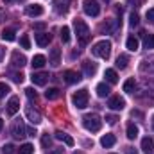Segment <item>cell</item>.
<instances>
[{"label": "cell", "mask_w": 154, "mask_h": 154, "mask_svg": "<svg viewBox=\"0 0 154 154\" xmlns=\"http://www.w3.org/2000/svg\"><path fill=\"white\" fill-rule=\"evenodd\" d=\"M25 113H27V118H29V120H31V122H32L34 125H36V124H39V122H41V115H39L38 111H36V109H32L31 106H29V108L25 109Z\"/></svg>", "instance_id": "16"}, {"label": "cell", "mask_w": 154, "mask_h": 154, "mask_svg": "<svg viewBox=\"0 0 154 154\" xmlns=\"http://www.w3.org/2000/svg\"><path fill=\"white\" fill-rule=\"evenodd\" d=\"M41 145H43L45 149H48V147L52 145V138H50L48 134H45V136H41Z\"/></svg>", "instance_id": "38"}, {"label": "cell", "mask_w": 154, "mask_h": 154, "mask_svg": "<svg viewBox=\"0 0 154 154\" xmlns=\"http://www.w3.org/2000/svg\"><path fill=\"white\" fill-rule=\"evenodd\" d=\"M82 79V75L79 74V72H74V70H66L65 72V82L66 84H75Z\"/></svg>", "instance_id": "11"}, {"label": "cell", "mask_w": 154, "mask_h": 154, "mask_svg": "<svg viewBox=\"0 0 154 154\" xmlns=\"http://www.w3.org/2000/svg\"><path fill=\"white\" fill-rule=\"evenodd\" d=\"M25 13H27L29 16H41V14H43V7H41L39 4H31V5L25 7Z\"/></svg>", "instance_id": "13"}, {"label": "cell", "mask_w": 154, "mask_h": 154, "mask_svg": "<svg viewBox=\"0 0 154 154\" xmlns=\"http://www.w3.org/2000/svg\"><path fill=\"white\" fill-rule=\"evenodd\" d=\"M61 63V50L59 48H52L50 50V65L52 66H59Z\"/></svg>", "instance_id": "17"}, {"label": "cell", "mask_w": 154, "mask_h": 154, "mask_svg": "<svg viewBox=\"0 0 154 154\" xmlns=\"http://www.w3.org/2000/svg\"><path fill=\"white\" fill-rule=\"evenodd\" d=\"M59 32H61V41H63V43H68V41H70V29H68L66 25H63Z\"/></svg>", "instance_id": "31"}, {"label": "cell", "mask_w": 154, "mask_h": 154, "mask_svg": "<svg viewBox=\"0 0 154 154\" xmlns=\"http://www.w3.org/2000/svg\"><path fill=\"white\" fill-rule=\"evenodd\" d=\"M116 27H118V22L116 20H108V22H104L100 25V32H104V34L113 32V31H116Z\"/></svg>", "instance_id": "12"}, {"label": "cell", "mask_w": 154, "mask_h": 154, "mask_svg": "<svg viewBox=\"0 0 154 154\" xmlns=\"http://www.w3.org/2000/svg\"><path fill=\"white\" fill-rule=\"evenodd\" d=\"M147 22H151V23H154V7H151L149 11H147Z\"/></svg>", "instance_id": "43"}, {"label": "cell", "mask_w": 154, "mask_h": 154, "mask_svg": "<svg viewBox=\"0 0 154 154\" xmlns=\"http://www.w3.org/2000/svg\"><path fill=\"white\" fill-rule=\"evenodd\" d=\"M127 63H129V57L125 56V54H120L118 57H116V68H120V70H124V68H127Z\"/></svg>", "instance_id": "26"}, {"label": "cell", "mask_w": 154, "mask_h": 154, "mask_svg": "<svg viewBox=\"0 0 154 154\" xmlns=\"http://www.w3.org/2000/svg\"><path fill=\"white\" fill-rule=\"evenodd\" d=\"M27 134H29V136H34V134H36V129H34V127H29V129H27Z\"/></svg>", "instance_id": "46"}, {"label": "cell", "mask_w": 154, "mask_h": 154, "mask_svg": "<svg viewBox=\"0 0 154 154\" xmlns=\"http://www.w3.org/2000/svg\"><path fill=\"white\" fill-rule=\"evenodd\" d=\"M102 2H106V4H108V2H109V0H102Z\"/></svg>", "instance_id": "51"}, {"label": "cell", "mask_w": 154, "mask_h": 154, "mask_svg": "<svg viewBox=\"0 0 154 154\" xmlns=\"http://www.w3.org/2000/svg\"><path fill=\"white\" fill-rule=\"evenodd\" d=\"M45 63H47V59H45V56H34L32 57V61H31V65H32V68H41V66H45Z\"/></svg>", "instance_id": "25"}, {"label": "cell", "mask_w": 154, "mask_h": 154, "mask_svg": "<svg viewBox=\"0 0 154 154\" xmlns=\"http://www.w3.org/2000/svg\"><path fill=\"white\" fill-rule=\"evenodd\" d=\"M2 127H4V120L0 118V131H2Z\"/></svg>", "instance_id": "49"}, {"label": "cell", "mask_w": 154, "mask_h": 154, "mask_svg": "<svg viewBox=\"0 0 154 154\" xmlns=\"http://www.w3.org/2000/svg\"><path fill=\"white\" fill-rule=\"evenodd\" d=\"M32 152H34V147L31 143H23L20 147V151H18V154H32Z\"/></svg>", "instance_id": "33"}, {"label": "cell", "mask_w": 154, "mask_h": 154, "mask_svg": "<svg viewBox=\"0 0 154 154\" xmlns=\"http://www.w3.org/2000/svg\"><path fill=\"white\" fill-rule=\"evenodd\" d=\"M34 29H36V31H43V29H45V23H43V22H38V23H34Z\"/></svg>", "instance_id": "44"}, {"label": "cell", "mask_w": 154, "mask_h": 154, "mask_svg": "<svg viewBox=\"0 0 154 154\" xmlns=\"http://www.w3.org/2000/svg\"><path fill=\"white\" fill-rule=\"evenodd\" d=\"M50 39H52V36L48 32H39V34H36V43H38L39 47H47L50 43Z\"/></svg>", "instance_id": "19"}, {"label": "cell", "mask_w": 154, "mask_h": 154, "mask_svg": "<svg viewBox=\"0 0 154 154\" xmlns=\"http://www.w3.org/2000/svg\"><path fill=\"white\" fill-rule=\"evenodd\" d=\"M11 91V88H9V84H5V82H0V99H4L7 93Z\"/></svg>", "instance_id": "34"}, {"label": "cell", "mask_w": 154, "mask_h": 154, "mask_svg": "<svg viewBox=\"0 0 154 154\" xmlns=\"http://www.w3.org/2000/svg\"><path fill=\"white\" fill-rule=\"evenodd\" d=\"M136 136H138V127H136L133 122L127 124V138H129V140H134Z\"/></svg>", "instance_id": "29"}, {"label": "cell", "mask_w": 154, "mask_h": 154, "mask_svg": "<svg viewBox=\"0 0 154 154\" xmlns=\"http://www.w3.org/2000/svg\"><path fill=\"white\" fill-rule=\"evenodd\" d=\"M82 9L88 16H99L100 13V5L95 2V0H84L82 2Z\"/></svg>", "instance_id": "6"}, {"label": "cell", "mask_w": 154, "mask_h": 154, "mask_svg": "<svg viewBox=\"0 0 154 154\" xmlns=\"http://www.w3.org/2000/svg\"><path fill=\"white\" fill-rule=\"evenodd\" d=\"M124 151H125V154H138L136 151H134V149H133V147H125Z\"/></svg>", "instance_id": "45"}, {"label": "cell", "mask_w": 154, "mask_h": 154, "mask_svg": "<svg viewBox=\"0 0 154 154\" xmlns=\"http://www.w3.org/2000/svg\"><path fill=\"white\" fill-rule=\"evenodd\" d=\"M72 102H74V106H75L77 109H84L88 106V90L82 88V90L75 91L74 97H72Z\"/></svg>", "instance_id": "4"}, {"label": "cell", "mask_w": 154, "mask_h": 154, "mask_svg": "<svg viewBox=\"0 0 154 154\" xmlns=\"http://www.w3.org/2000/svg\"><path fill=\"white\" fill-rule=\"evenodd\" d=\"M116 142V138L113 134H104L102 138H100V145L104 147V149H109V147H113Z\"/></svg>", "instance_id": "18"}, {"label": "cell", "mask_w": 154, "mask_h": 154, "mask_svg": "<svg viewBox=\"0 0 154 154\" xmlns=\"http://www.w3.org/2000/svg\"><path fill=\"white\" fill-rule=\"evenodd\" d=\"M143 47H145L147 50L154 48V34H147V36L143 38Z\"/></svg>", "instance_id": "32"}, {"label": "cell", "mask_w": 154, "mask_h": 154, "mask_svg": "<svg viewBox=\"0 0 154 154\" xmlns=\"http://www.w3.org/2000/svg\"><path fill=\"white\" fill-rule=\"evenodd\" d=\"M13 152H14V145L13 143H5L2 147V154H13Z\"/></svg>", "instance_id": "39"}, {"label": "cell", "mask_w": 154, "mask_h": 154, "mask_svg": "<svg viewBox=\"0 0 154 154\" xmlns=\"http://www.w3.org/2000/svg\"><path fill=\"white\" fill-rule=\"evenodd\" d=\"M14 34H16V32H14L13 29H4V31H2V39H4V41H14V39H16Z\"/></svg>", "instance_id": "30"}, {"label": "cell", "mask_w": 154, "mask_h": 154, "mask_svg": "<svg viewBox=\"0 0 154 154\" xmlns=\"http://www.w3.org/2000/svg\"><path fill=\"white\" fill-rule=\"evenodd\" d=\"M4 2H11V0H4Z\"/></svg>", "instance_id": "52"}, {"label": "cell", "mask_w": 154, "mask_h": 154, "mask_svg": "<svg viewBox=\"0 0 154 154\" xmlns=\"http://www.w3.org/2000/svg\"><path fill=\"white\" fill-rule=\"evenodd\" d=\"M104 77H106V81H108L109 84L118 82V74H116V70H113V68H108L106 74H104Z\"/></svg>", "instance_id": "24"}, {"label": "cell", "mask_w": 154, "mask_h": 154, "mask_svg": "<svg viewBox=\"0 0 154 154\" xmlns=\"http://www.w3.org/2000/svg\"><path fill=\"white\" fill-rule=\"evenodd\" d=\"M91 52H93V56H97V57L108 59V57L111 56V41H108V39L97 41V43L91 47Z\"/></svg>", "instance_id": "1"}, {"label": "cell", "mask_w": 154, "mask_h": 154, "mask_svg": "<svg viewBox=\"0 0 154 154\" xmlns=\"http://www.w3.org/2000/svg\"><path fill=\"white\" fill-rule=\"evenodd\" d=\"M56 138H57V140H63L68 147H74V143H75V142H74V138H72V136H68V134H65L63 131H57V133H56Z\"/></svg>", "instance_id": "23"}, {"label": "cell", "mask_w": 154, "mask_h": 154, "mask_svg": "<svg viewBox=\"0 0 154 154\" xmlns=\"http://www.w3.org/2000/svg\"><path fill=\"white\" fill-rule=\"evenodd\" d=\"M25 95H27L31 100H36V99H38V93L34 91V88H25Z\"/></svg>", "instance_id": "37"}, {"label": "cell", "mask_w": 154, "mask_h": 154, "mask_svg": "<svg viewBox=\"0 0 154 154\" xmlns=\"http://www.w3.org/2000/svg\"><path fill=\"white\" fill-rule=\"evenodd\" d=\"M11 65H13L14 68H23V66L27 65V57H25L23 54H20V52H13V56H11Z\"/></svg>", "instance_id": "8"}, {"label": "cell", "mask_w": 154, "mask_h": 154, "mask_svg": "<svg viewBox=\"0 0 154 154\" xmlns=\"http://www.w3.org/2000/svg\"><path fill=\"white\" fill-rule=\"evenodd\" d=\"M82 125H84L86 131H90V133H97V131H100V127H102V120H100V116L99 115L90 113V115L82 116Z\"/></svg>", "instance_id": "2"}, {"label": "cell", "mask_w": 154, "mask_h": 154, "mask_svg": "<svg viewBox=\"0 0 154 154\" xmlns=\"http://www.w3.org/2000/svg\"><path fill=\"white\" fill-rule=\"evenodd\" d=\"M108 108L113 109V111H122V109L125 108V100H124L120 95H115V97H111V99L108 100Z\"/></svg>", "instance_id": "7"}, {"label": "cell", "mask_w": 154, "mask_h": 154, "mask_svg": "<svg viewBox=\"0 0 154 154\" xmlns=\"http://www.w3.org/2000/svg\"><path fill=\"white\" fill-rule=\"evenodd\" d=\"M125 47H127L131 52H136V50H138V47H140V41H138L136 36H129L127 41H125Z\"/></svg>", "instance_id": "21"}, {"label": "cell", "mask_w": 154, "mask_h": 154, "mask_svg": "<svg viewBox=\"0 0 154 154\" xmlns=\"http://www.w3.org/2000/svg\"><path fill=\"white\" fill-rule=\"evenodd\" d=\"M2 57H4V48H0V61H2Z\"/></svg>", "instance_id": "48"}, {"label": "cell", "mask_w": 154, "mask_h": 154, "mask_svg": "<svg viewBox=\"0 0 154 154\" xmlns=\"http://www.w3.org/2000/svg\"><path fill=\"white\" fill-rule=\"evenodd\" d=\"M59 95H61V91H59L57 88H48V90L45 91V97H47L48 100H56V99H59Z\"/></svg>", "instance_id": "27"}, {"label": "cell", "mask_w": 154, "mask_h": 154, "mask_svg": "<svg viewBox=\"0 0 154 154\" xmlns=\"http://www.w3.org/2000/svg\"><path fill=\"white\" fill-rule=\"evenodd\" d=\"M20 45H22V48H25V50H27V48H31V39H29L27 34L20 38Z\"/></svg>", "instance_id": "36"}, {"label": "cell", "mask_w": 154, "mask_h": 154, "mask_svg": "<svg viewBox=\"0 0 154 154\" xmlns=\"http://www.w3.org/2000/svg\"><path fill=\"white\" fill-rule=\"evenodd\" d=\"M11 79H13L14 82H23V79H25V75H23L22 72H16V74H11Z\"/></svg>", "instance_id": "40"}, {"label": "cell", "mask_w": 154, "mask_h": 154, "mask_svg": "<svg viewBox=\"0 0 154 154\" xmlns=\"http://www.w3.org/2000/svg\"><path fill=\"white\" fill-rule=\"evenodd\" d=\"M152 129H154V116H152Z\"/></svg>", "instance_id": "50"}, {"label": "cell", "mask_w": 154, "mask_h": 154, "mask_svg": "<svg viewBox=\"0 0 154 154\" xmlns=\"http://www.w3.org/2000/svg\"><path fill=\"white\" fill-rule=\"evenodd\" d=\"M109 86L106 84V82H100V84H97V95L100 97V99H104V97H108L109 95Z\"/></svg>", "instance_id": "22"}, {"label": "cell", "mask_w": 154, "mask_h": 154, "mask_svg": "<svg viewBox=\"0 0 154 154\" xmlns=\"http://www.w3.org/2000/svg\"><path fill=\"white\" fill-rule=\"evenodd\" d=\"M116 120H118V116H115V115H108V116H106V122H108L109 125H115Z\"/></svg>", "instance_id": "42"}, {"label": "cell", "mask_w": 154, "mask_h": 154, "mask_svg": "<svg viewBox=\"0 0 154 154\" xmlns=\"http://www.w3.org/2000/svg\"><path fill=\"white\" fill-rule=\"evenodd\" d=\"M152 70L154 72V57H151V59H145L143 61V65H142V70Z\"/></svg>", "instance_id": "35"}, {"label": "cell", "mask_w": 154, "mask_h": 154, "mask_svg": "<svg viewBox=\"0 0 154 154\" xmlns=\"http://www.w3.org/2000/svg\"><path fill=\"white\" fill-rule=\"evenodd\" d=\"M11 134H13L16 140H22V138H25V136H27V129H25V125H23V122H22L20 118H16V120L13 122Z\"/></svg>", "instance_id": "5"}, {"label": "cell", "mask_w": 154, "mask_h": 154, "mask_svg": "<svg viewBox=\"0 0 154 154\" xmlns=\"http://www.w3.org/2000/svg\"><path fill=\"white\" fill-rule=\"evenodd\" d=\"M54 9L59 13V14H65L68 11V0H56L54 2Z\"/></svg>", "instance_id": "20"}, {"label": "cell", "mask_w": 154, "mask_h": 154, "mask_svg": "<svg viewBox=\"0 0 154 154\" xmlns=\"http://www.w3.org/2000/svg\"><path fill=\"white\" fill-rule=\"evenodd\" d=\"M74 29H75V34H77V38H79V43L81 45H86L88 39H90V27L86 25V22L75 18L74 20Z\"/></svg>", "instance_id": "3"}, {"label": "cell", "mask_w": 154, "mask_h": 154, "mask_svg": "<svg viewBox=\"0 0 154 154\" xmlns=\"http://www.w3.org/2000/svg\"><path fill=\"white\" fill-rule=\"evenodd\" d=\"M82 70H84V74L88 77H91V75L97 74V65H95L93 61H84V63H82Z\"/></svg>", "instance_id": "14"}, {"label": "cell", "mask_w": 154, "mask_h": 154, "mask_svg": "<svg viewBox=\"0 0 154 154\" xmlns=\"http://www.w3.org/2000/svg\"><path fill=\"white\" fill-rule=\"evenodd\" d=\"M31 81H32V84H36V86H43V84H47V81H48V74H45V72H32Z\"/></svg>", "instance_id": "9"}, {"label": "cell", "mask_w": 154, "mask_h": 154, "mask_svg": "<svg viewBox=\"0 0 154 154\" xmlns=\"http://www.w3.org/2000/svg\"><path fill=\"white\" fill-rule=\"evenodd\" d=\"M142 151L145 154H151L154 151V140L151 136H145V138L142 140Z\"/></svg>", "instance_id": "15"}, {"label": "cell", "mask_w": 154, "mask_h": 154, "mask_svg": "<svg viewBox=\"0 0 154 154\" xmlns=\"http://www.w3.org/2000/svg\"><path fill=\"white\" fill-rule=\"evenodd\" d=\"M61 152H63V151H61V149H57V151H52L50 154H61Z\"/></svg>", "instance_id": "47"}, {"label": "cell", "mask_w": 154, "mask_h": 154, "mask_svg": "<svg viewBox=\"0 0 154 154\" xmlns=\"http://www.w3.org/2000/svg\"><path fill=\"white\" fill-rule=\"evenodd\" d=\"M136 90V81L134 79H127L125 82H124V91L125 93H133Z\"/></svg>", "instance_id": "28"}, {"label": "cell", "mask_w": 154, "mask_h": 154, "mask_svg": "<svg viewBox=\"0 0 154 154\" xmlns=\"http://www.w3.org/2000/svg\"><path fill=\"white\" fill-rule=\"evenodd\" d=\"M18 109H20V99L18 97H11L9 102H7V115H11V116L16 115Z\"/></svg>", "instance_id": "10"}, {"label": "cell", "mask_w": 154, "mask_h": 154, "mask_svg": "<svg viewBox=\"0 0 154 154\" xmlns=\"http://www.w3.org/2000/svg\"><path fill=\"white\" fill-rule=\"evenodd\" d=\"M138 22H140V16H138L136 13H131V16H129V23L134 27V25H138Z\"/></svg>", "instance_id": "41"}]
</instances>
